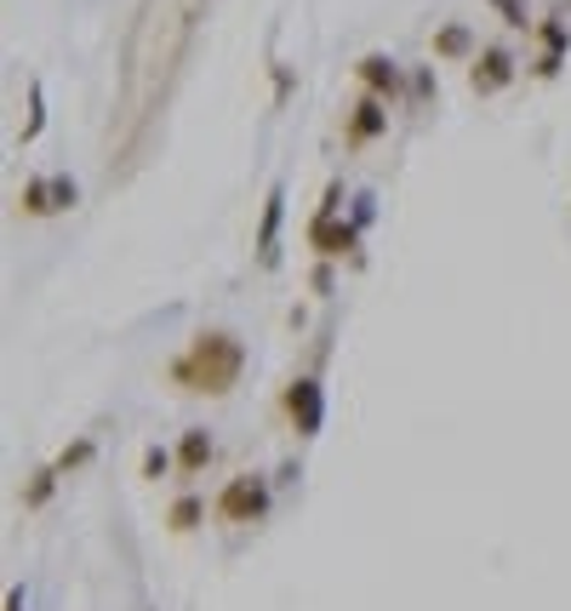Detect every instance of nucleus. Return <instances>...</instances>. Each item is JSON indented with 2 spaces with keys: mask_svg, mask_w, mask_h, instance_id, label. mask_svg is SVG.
Wrapping results in <instances>:
<instances>
[{
  "mask_svg": "<svg viewBox=\"0 0 571 611\" xmlns=\"http://www.w3.org/2000/svg\"><path fill=\"white\" fill-rule=\"evenodd\" d=\"M200 35V0H138L120 46L115 109L104 126V183L126 189L149 166L160 120L172 109V92L189 70V52Z\"/></svg>",
  "mask_w": 571,
  "mask_h": 611,
  "instance_id": "obj_1",
  "label": "nucleus"
},
{
  "mask_svg": "<svg viewBox=\"0 0 571 611\" xmlns=\"http://www.w3.org/2000/svg\"><path fill=\"white\" fill-rule=\"evenodd\" d=\"M246 378V344L229 326H200L189 344L160 366V383L178 394H207V400H229Z\"/></svg>",
  "mask_w": 571,
  "mask_h": 611,
  "instance_id": "obj_2",
  "label": "nucleus"
},
{
  "mask_svg": "<svg viewBox=\"0 0 571 611\" xmlns=\"http://www.w3.org/2000/svg\"><path fill=\"white\" fill-rule=\"evenodd\" d=\"M268 508H275V486H268V474L241 468V474H229L223 492L212 497V520H223V526H257V520H268Z\"/></svg>",
  "mask_w": 571,
  "mask_h": 611,
  "instance_id": "obj_3",
  "label": "nucleus"
},
{
  "mask_svg": "<svg viewBox=\"0 0 571 611\" xmlns=\"http://www.w3.org/2000/svg\"><path fill=\"white\" fill-rule=\"evenodd\" d=\"M281 412H286V429L297 440H315L326 429V383L315 371H297V378L281 389Z\"/></svg>",
  "mask_w": 571,
  "mask_h": 611,
  "instance_id": "obj_4",
  "label": "nucleus"
},
{
  "mask_svg": "<svg viewBox=\"0 0 571 611\" xmlns=\"http://www.w3.org/2000/svg\"><path fill=\"white\" fill-rule=\"evenodd\" d=\"M515 75H520V57L503 46V41H491V46H480L475 63H468V92H475V97H497V92L515 86Z\"/></svg>",
  "mask_w": 571,
  "mask_h": 611,
  "instance_id": "obj_5",
  "label": "nucleus"
},
{
  "mask_svg": "<svg viewBox=\"0 0 571 611\" xmlns=\"http://www.w3.org/2000/svg\"><path fill=\"white\" fill-rule=\"evenodd\" d=\"M537 57H531V81H560L565 57H571V23L554 12V18H537Z\"/></svg>",
  "mask_w": 571,
  "mask_h": 611,
  "instance_id": "obj_6",
  "label": "nucleus"
},
{
  "mask_svg": "<svg viewBox=\"0 0 571 611\" xmlns=\"http://www.w3.org/2000/svg\"><path fill=\"white\" fill-rule=\"evenodd\" d=\"M378 138H389V104L372 92H360L343 109V149H372Z\"/></svg>",
  "mask_w": 571,
  "mask_h": 611,
  "instance_id": "obj_7",
  "label": "nucleus"
},
{
  "mask_svg": "<svg viewBox=\"0 0 571 611\" xmlns=\"http://www.w3.org/2000/svg\"><path fill=\"white\" fill-rule=\"evenodd\" d=\"M355 81H360V92H372V97H383V104L394 109L400 97H406V75H400V63L389 57V52H366L360 63H355Z\"/></svg>",
  "mask_w": 571,
  "mask_h": 611,
  "instance_id": "obj_8",
  "label": "nucleus"
},
{
  "mask_svg": "<svg viewBox=\"0 0 571 611\" xmlns=\"http://www.w3.org/2000/svg\"><path fill=\"white\" fill-rule=\"evenodd\" d=\"M281 229H286V183H268V194H263V218H257V234H252L257 268H275V263H281Z\"/></svg>",
  "mask_w": 571,
  "mask_h": 611,
  "instance_id": "obj_9",
  "label": "nucleus"
},
{
  "mask_svg": "<svg viewBox=\"0 0 571 611\" xmlns=\"http://www.w3.org/2000/svg\"><path fill=\"white\" fill-rule=\"evenodd\" d=\"M309 246H315V257H326V263H343V257H355V246H360V223H349V218H338V223H309ZM360 263V257H355Z\"/></svg>",
  "mask_w": 571,
  "mask_h": 611,
  "instance_id": "obj_10",
  "label": "nucleus"
},
{
  "mask_svg": "<svg viewBox=\"0 0 571 611\" xmlns=\"http://www.w3.org/2000/svg\"><path fill=\"white\" fill-rule=\"evenodd\" d=\"M429 52H434V63H475V57H480V41H475V29H468L463 18H446L441 29H434Z\"/></svg>",
  "mask_w": 571,
  "mask_h": 611,
  "instance_id": "obj_11",
  "label": "nucleus"
},
{
  "mask_svg": "<svg viewBox=\"0 0 571 611\" xmlns=\"http://www.w3.org/2000/svg\"><path fill=\"white\" fill-rule=\"evenodd\" d=\"M212 457H218L212 429H183V440H178V474H183V481H189V474H207Z\"/></svg>",
  "mask_w": 571,
  "mask_h": 611,
  "instance_id": "obj_12",
  "label": "nucleus"
},
{
  "mask_svg": "<svg viewBox=\"0 0 571 611\" xmlns=\"http://www.w3.org/2000/svg\"><path fill=\"white\" fill-rule=\"evenodd\" d=\"M200 520H207V497H194V492L172 497V508H166V531H172V537L200 531Z\"/></svg>",
  "mask_w": 571,
  "mask_h": 611,
  "instance_id": "obj_13",
  "label": "nucleus"
},
{
  "mask_svg": "<svg viewBox=\"0 0 571 611\" xmlns=\"http://www.w3.org/2000/svg\"><path fill=\"white\" fill-rule=\"evenodd\" d=\"M18 212H23V218H52V212H57L52 172H46V178H23V189H18Z\"/></svg>",
  "mask_w": 571,
  "mask_h": 611,
  "instance_id": "obj_14",
  "label": "nucleus"
},
{
  "mask_svg": "<svg viewBox=\"0 0 571 611\" xmlns=\"http://www.w3.org/2000/svg\"><path fill=\"white\" fill-rule=\"evenodd\" d=\"M57 481H63V474H57V463H41L35 474H29V481H23V492H18V503L29 508V515H35V508H46L52 503V492H57Z\"/></svg>",
  "mask_w": 571,
  "mask_h": 611,
  "instance_id": "obj_15",
  "label": "nucleus"
},
{
  "mask_svg": "<svg viewBox=\"0 0 571 611\" xmlns=\"http://www.w3.org/2000/svg\"><path fill=\"white\" fill-rule=\"evenodd\" d=\"M41 131H46V86L29 81V120H23V131H18V149H29Z\"/></svg>",
  "mask_w": 571,
  "mask_h": 611,
  "instance_id": "obj_16",
  "label": "nucleus"
},
{
  "mask_svg": "<svg viewBox=\"0 0 571 611\" xmlns=\"http://www.w3.org/2000/svg\"><path fill=\"white\" fill-rule=\"evenodd\" d=\"M138 474H144V481H172V474H178V452H172V446H160V440H155V446H144Z\"/></svg>",
  "mask_w": 571,
  "mask_h": 611,
  "instance_id": "obj_17",
  "label": "nucleus"
},
{
  "mask_svg": "<svg viewBox=\"0 0 571 611\" xmlns=\"http://www.w3.org/2000/svg\"><path fill=\"white\" fill-rule=\"evenodd\" d=\"M97 457V434H81V440H70V446H63L52 463H57V474H75V468H86Z\"/></svg>",
  "mask_w": 571,
  "mask_h": 611,
  "instance_id": "obj_18",
  "label": "nucleus"
},
{
  "mask_svg": "<svg viewBox=\"0 0 571 611\" xmlns=\"http://www.w3.org/2000/svg\"><path fill=\"white\" fill-rule=\"evenodd\" d=\"M343 200H349V194H343V178H331V183L320 189V207H315L309 223H338V218H343Z\"/></svg>",
  "mask_w": 571,
  "mask_h": 611,
  "instance_id": "obj_19",
  "label": "nucleus"
},
{
  "mask_svg": "<svg viewBox=\"0 0 571 611\" xmlns=\"http://www.w3.org/2000/svg\"><path fill=\"white\" fill-rule=\"evenodd\" d=\"M486 7L503 18V29H537V18H531L526 0H486Z\"/></svg>",
  "mask_w": 571,
  "mask_h": 611,
  "instance_id": "obj_20",
  "label": "nucleus"
},
{
  "mask_svg": "<svg viewBox=\"0 0 571 611\" xmlns=\"http://www.w3.org/2000/svg\"><path fill=\"white\" fill-rule=\"evenodd\" d=\"M406 97H412V104H434V63H417V70H412Z\"/></svg>",
  "mask_w": 571,
  "mask_h": 611,
  "instance_id": "obj_21",
  "label": "nucleus"
},
{
  "mask_svg": "<svg viewBox=\"0 0 571 611\" xmlns=\"http://www.w3.org/2000/svg\"><path fill=\"white\" fill-rule=\"evenodd\" d=\"M52 194H57V212H75L81 207V183L70 172H52Z\"/></svg>",
  "mask_w": 571,
  "mask_h": 611,
  "instance_id": "obj_22",
  "label": "nucleus"
},
{
  "mask_svg": "<svg viewBox=\"0 0 571 611\" xmlns=\"http://www.w3.org/2000/svg\"><path fill=\"white\" fill-rule=\"evenodd\" d=\"M331 286H338V263L315 257V268H309V292H315V297H331Z\"/></svg>",
  "mask_w": 571,
  "mask_h": 611,
  "instance_id": "obj_23",
  "label": "nucleus"
},
{
  "mask_svg": "<svg viewBox=\"0 0 571 611\" xmlns=\"http://www.w3.org/2000/svg\"><path fill=\"white\" fill-rule=\"evenodd\" d=\"M372 218H378V194H372V189H360V194H355V207H349V223H360V229H366Z\"/></svg>",
  "mask_w": 571,
  "mask_h": 611,
  "instance_id": "obj_24",
  "label": "nucleus"
},
{
  "mask_svg": "<svg viewBox=\"0 0 571 611\" xmlns=\"http://www.w3.org/2000/svg\"><path fill=\"white\" fill-rule=\"evenodd\" d=\"M297 92V75L286 70V63H275V109H286V97Z\"/></svg>",
  "mask_w": 571,
  "mask_h": 611,
  "instance_id": "obj_25",
  "label": "nucleus"
},
{
  "mask_svg": "<svg viewBox=\"0 0 571 611\" xmlns=\"http://www.w3.org/2000/svg\"><path fill=\"white\" fill-rule=\"evenodd\" d=\"M7 611H29V594H23V589H12V594H7Z\"/></svg>",
  "mask_w": 571,
  "mask_h": 611,
  "instance_id": "obj_26",
  "label": "nucleus"
}]
</instances>
